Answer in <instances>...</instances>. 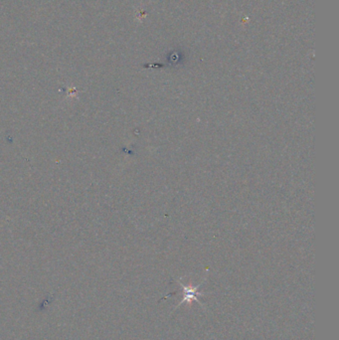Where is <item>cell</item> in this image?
I'll list each match as a JSON object with an SVG mask.
<instances>
[{
    "label": "cell",
    "mask_w": 339,
    "mask_h": 340,
    "mask_svg": "<svg viewBox=\"0 0 339 340\" xmlns=\"http://www.w3.org/2000/svg\"><path fill=\"white\" fill-rule=\"evenodd\" d=\"M198 294H201V293L197 292V288H190V287L184 286V299L181 302V304L185 303V302H190L191 300H196V302H198V300H197Z\"/></svg>",
    "instance_id": "obj_1"
}]
</instances>
